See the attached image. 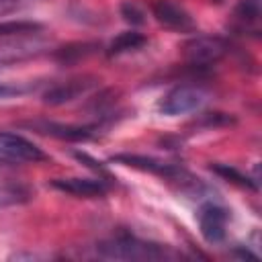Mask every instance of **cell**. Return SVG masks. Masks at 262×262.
Returning a JSON list of instances; mask_svg holds the SVG:
<instances>
[{"mask_svg": "<svg viewBox=\"0 0 262 262\" xmlns=\"http://www.w3.org/2000/svg\"><path fill=\"white\" fill-rule=\"evenodd\" d=\"M98 256L108 258V260H168L176 258V254L154 242H145L133 235H117L106 242H100L96 246Z\"/></svg>", "mask_w": 262, "mask_h": 262, "instance_id": "1", "label": "cell"}, {"mask_svg": "<svg viewBox=\"0 0 262 262\" xmlns=\"http://www.w3.org/2000/svg\"><path fill=\"white\" fill-rule=\"evenodd\" d=\"M184 59L190 66H209L227 53V41L217 35H196L184 43Z\"/></svg>", "mask_w": 262, "mask_h": 262, "instance_id": "2", "label": "cell"}, {"mask_svg": "<svg viewBox=\"0 0 262 262\" xmlns=\"http://www.w3.org/2000/svg\"><path fill=\"white\" fill-rule=\"evenodd\" d=\"M205 100V94L194 88V86H176L174 90H170L164 100L160 102V111L164 115L176 117V115H184L190 111H196Z\"/></svg>", "mask_w": 262, "mask_h": 262, "instance_id": "3", "label": "cell"}, {"mask_svg": "<svg viewBox=\"0 0 262 262\" xmlns=\"http://www.w3.org/2000/svg\"><path fill=\"white\" fill-rule=\"evenodd\" d=\"M0 154L8 160H14V162H41V160H45V154L41 151V147H37L27 137H23L18 133H8V131L0 133Z\"/></svg>", "mask_w": 262, "mask_h": 262, "instance_id": "4", "label": "cell"}, {"mask_svg": "<svg viewBox=\"0 0 262 262\" xmlns=\"http://www.w3.org/2000/svg\"><path fill=\"white\" fill-rule=\"evenodd\" d=\"M227 211L219 205H203L199 211V225L201 233L209 244H219L227 231Z\"/></svg>", "mask_w": 262, "mask_h": 262, "instance_id": "5", "label": "cell"}, {"mask_svg": "<svg viewBox=\"0 0 262 262\" xmlns=\"http://www.w3.org/2000/svg\"><path fill=\"white\" fill-rule=\"evenodd\" d=\"M154 16H156V20L160 25H164L170 31L186 33V31H192L194 29L192 16L180 4H176L172 0H158L154 4Z\"/></svg>", "mask_w": 262, "mask_h": 262, "instance_id": "6", "label": "cell"}, {"mask_svg": "<svg viewBox=\"0 0 262 262\" xmlns=\"http://www.w3.org/2000/svg\"><path fill=\"white\" fill-rule=\"evenodd\" d=\"M92 86H94V78H88V76L72 78V80H66V82H59V84L51 86L43 94V102L45 104H51V106H59V104L72 102L78 96L86 94Z\"/></svg>", "mask_w": 262, "mask_h": 262, "instance_id": "7", "label": "cell"}, {"mask_svg": "<svg viewBox=\"0 0 262 262\" xmlns=\"http://www.w3.org/2000/svg\"><path fill=\"white\" fill-rule=\"evenodd\" d=\"M51 186L61 190V192H68V194H74V196H82V199H96V196H102L106 192V186H104L102 180L78 178V176L55 178V180H51Z\"/></svg>", "mask_w": 262, "mask_h": 262, "instance_id": "8", "label": "cell"}, {"mask_svg": "<svg viewBox=\"0 0 262 262\" xmlns=\"http://www.w3.org/2000/svg\"><path fill=\"white\" fill-rule=\"evenodd\" d=\"M113 162H121L125 166H131V168H137V170H145V172H151V174H160V176H168V178H176L182 174V170H178L176 166L172 164H166V162H160L156 158H145V156H135V154H121V156H115Z\"/></svg>", "mask_w": 262, "mask_h": 262, "instance_id": "9", "label": "cell"}, {"mask_svg": "<svg viewBox=\"0 0 262 262\" xmlns=\"http://www.w3.org/2000/svg\"><path fill=\"white\" fill-rule=\"evenodd\" d=\"M145 45V37L137 31H125L121 35H117L111 45H108V55H123V53H129V51H135L139 47Z\"/></svg>", "mask_w": 262, "mask_h": 262, "instance_id": "10", "label": "cell"}, {"mask_svg": "<svg viewBox=\"0 0 262 262\" xmlns=\"http://www.w3.org/2000/svg\"><path fill=\"white\" fill-rule=\"evenodd\" d=\"M41 129L49 135H55L68 141H82L92 135L88 127H72V125H59V123H41Z\"/></svg>", "mask_w": 262, "mask_h": 262, "instance_id": "11", "label": "cell"}, {"mask_svg": "<svg viewBox=\"0 0 262 262\" xmlns=\"http://www.w3.org/2000/svg\"><path fill=\"white\" fill-rule=\"evenodd\" d=\"M41 31L39 23L33 20H8V23H0V37H12V35H29V33H37Z\"/></svg>", "mask_w": 262, "mask_h": 262, "instance_id": "12", "label": "cell"}, {"mask_svg": "<svg viewBox=\"0 0 262 262\" xmlns=\"http://www.w3.org/2000/svg\"><path fill=\"white\" fill-rule=\"evenodd\" d=\"M213 170H215L217 174L225 176L227 180H231V182H237V184H242V186H250V188H256V186H258V184L250 182V178H248V176L239 174V172H237L235 168H231V166H213Z\"/></svg>", "mask_w": 262, "mask_h": 262, "instance_id": "13", "label": "cell"}, {"mask_svg": "<svg viewBox=\"0 0 262 262\" xmlns=\"http://www.w3.org/2000/svg\"><path fill=\"white\" fill-rule=\"evenodd\" d=\"M237 14L246 20H256L260 16V0H242L237 4Z\"/></svg>", "mask_w": 262, "mask_h": 262, "instance_id": "14", "label": "cell"}, {"mask_svg": "<svg viewBox=\"0 0 262 262\" xmlns=\"http://www.w3.org/2000/svg\"><path fill=\"white\" fill-rule=\"evenodd\" d=\"M121 14H123V18L127 20V23H131V25H141L145 18H143V10L137 6V4H133V2H125L123 6H121Z\"/></svg>", "mask_w": 262, "mask_h": 262, "instance_id": "15", "label": "cell"}, {"mask_svg": "<svg viewBox=\"0 0 262 262\" xmlns=\"http://www.w3.org/2000/svg\"><path fill=\"white\" fill-rule=\"evenodd\" d=\"M18 6H20V0H0V16L14 12Z\"/></svg>", "mask_w": 262, "mask_h": 262, "instance_id": "16", "label": "cell"}]
</instances>
